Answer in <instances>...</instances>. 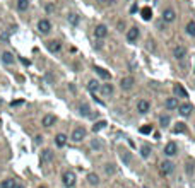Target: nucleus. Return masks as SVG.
Masks as SVG:
<instances>
[{"label": "nucleus", "instance_id": "nucleus-1", "mask_svg": "<svg viewBox=\"0 0 195 188\" xmlns=\"http://www.w3.org/2000/svg\"><path fill=\"white\" fill-rule=\"evenodd\" d=\"M62 183L65 185L67 188H72L75 185V173L74 171H65L62 174Z\"/></svg>", "mask_w": 195, "mask_h": 188}, {"label": "nucleus", "instance_id": "nucleus-2", "mask_svg": "<svg viewBox=\"0 0 195 188\" xmlns=\"http://www.w3.org/2000/svg\"><path fill=\"white\" fill-rule=\"evenodd\" d=\"M173 169H175V164L171 161H163L161 166H159V173L163 176H169V174L173 173Z\"/></svg>", "mask_w": 195, "mask_h": 188}, {"label": "nucleus", "instance_id": "nucleus-3", "mask_svg": "<svg viewBox=\"0 0 195 188\" xmlns=\"http://www.w3.org/2000/svg\"><path fill=\"white\" fill-rule=\"evenodd\" d=\"M86 139V128L84 127H75L72 130V140L74 142H82Z\"/></svg>", "mask_w": 195, "mask_h": 188}, {"label": "nucleus", "instance_id": "nucleus-4", "mask_svg": "<svg viewBox=\"0 0 195 188\" xmlns=\"http://www.w3.org/2000/svg\"><path fill=\"white\" fill-rule=\"evenodd\" d=\"M38 31H40L41 34H48L50 31H52V24H50V21L48 19H41L40 22H38Z\"/></svg>", "mask_w": 195, "mask_h": 188}, {"label": "nucleus", "instance_id": "nucleus-5", "mask_svg": "<svg viewBox=\"0 0 195 188\" xmlns=\"http://www.w3.org/2000/svg\"><path fill=\"white\" fill-rule=\"evenodd\" d=\"M46 48H48V52H52V53H58L60 50H62V43L57 41V40H52V41L46 43Z\"/></svg>", "mask_w": 195, "mask_h": 188}, {"label": "nucleus", "instance_id": "nucleus-6", "mask_svg": "<svg viewBox=\"0 0 195 188\" xmlns=\"http://www.w3.org/2000/svg\"><path fill=\"white\" fill-rule=\"evenodd\" d=\"M108 34V29H106V26L104 24H100V26H96V29H94V36L96 38H100V40H103L104 36Z\"/></svg>", "mask_w": 195, "mask_h": 188}, {"label": "nucleus", "instance_id": "nucleus-7", "mask_svg": "<svg viewBox=\"0 0 195 188\" xmlns=\"http://www.w3.org/2000/svg\"><path fill=\"white\" fill-rule=\"evenodd\" d=\"M57 123V116L55 115H45L43 116V127H53Z\"/></svg>", "mask_w": 195, "mask_h": 188}, {"label": "nucleus", "instance_id": "nucleus-8", "mask_svg": "<svg viewBox=\"0 0 195 188\" xmlns=\"http://www.w3.org/2000/svg\"><path fill=\"white\" fill-rule=\"evenodd\" d=\"M176 151H178V147H176V144H175V142H168V144H166V147H164V154L168 156H175L176 154Z\"/></svg>", "mask_w": 195, "mask_h": 188}, {"label": "nucleus", "instance_id": "nucleus-9", "mask_svg": "<svg viewBox=\"0 0 195 188\" xmlns=\"http://www.w3.org/2000/svg\"><path fill=\"white\" fill-rule=\"evenodd\" d=\"M134 86V79L132 77H123L120 81V87L123 89V91H129V89H132Z\"/></svg>", "mask_w": 195, "mask_h": 188}, {"label": "nucleus", "instance_id": "nucleus-10", "mask_svg": "<svg viewBox=\"0 0 195 188\" xmlns=\"http://www.w3.org/2000/svg\"><path fill=\"white\" fill-rule=\"evenodd\" d=\"M173 92L176 94L178 98H188V92L185 91V87H183V86H180V84H175L173 86Z\"/></svg>", "mask_w": 195, "mask_h": 188}, {"label": "nucleus", "instance_id": "nucleus-11", "mask_svg": "<svg viewBox=\"0 0 195 188\" xmlns=\"http://www.w3.org/2000/svg\"><path fill=\"white\" fill-rule=\"evenodd\" d=\"M149 108H151V103L146 99H140L139 103H137V110H139V113H147Z\"/></svg>", "mask_w": 195, "mask_h": 188}, {"label": "nucleus", "instance_id": "nucleus-12", "mask_svg": "<svg viewBox=\"0 0 195 188\" xmlns=\"http://www.w3.org/2000/svg\"><path fill=\"white\" fill-rule=\"evenodd\" d=\"M178 110H180L178 113H180L181 116H190V113H192V104L190 103H183L180 108H178Z\"/></svg>", "mask_w": 195, "mask_h": 188}, {"label": "nucleus", "instance_id": "nucleus-13", "mask_svg": "<svg viewBox=\"0 0 195 188\" xmlns=\"http://www.w3.org/2000/svg\"><path fill=\"white\" fill-rule=\"evenodd\" d=\"M173 55L176 60H183L185 55H187V50H185V46H176V48L173 50Z\"/></svg>", "mask_w": 195, "mask_h": 188}, {"label": "nucleus", "instance_id": "nucleus-14", "mask_svg": "<svg viewBox=\"0 0 195 188\" xmlns=\"http://www.w3.org/2000/svg\"><path fill=\"white\" fill-rule=\"evenodd\" d=\"M137 38H139V27H130V31L127 33V40L134 43V41H137Z\"/></svg>", "mask_w": 195, "mask_h": 188}, {"label": "nucleus", "instance_id": "nucleus-15", "mask_svg": "<svg viewBox=\"0 0 195 188\" xmlns=\"http://www.w3.org/2000/svg\"><path fill=\"white\" fill-rule=\"evenodd\" d=\"M94 70H96V74L100 75L101 79H104V81H110V79H111V74L108 72V70L101 69V67H94Z\"/></svg>", "mask_w": 195, "mask_h": 188}, {"label": "nucleus", "instance_id": "nucleus-16", "mask_svg": "<svg viewBox=\"0 0 195 188\" xmlns=\"http://www.w3.org/2000/svg\"><path fill=\"white\" fill-rule=\"evenodd\" d=\"M163 21L164 22H173L175 21V12L171 10V9H166V10L163 12Z\"/></svg>", "mask_w": 195, "mask_h": 188}, {"label": "nucleus", "instance_id": "nucleus-17", "mask_svg": "<svg viewBox=\"0 0 195 188\" xmlns=\"http://www.w3.org/2000/svg\"><path fill=\"white\" fill-rule=\"evenodd\" d=\"M2 62H4L5 65H12V63H14V55H12L11 52H4L2 53Z\"/></svg>", "mask_w": 195, "mask_h": 188}, {"label": "nucleus", "instance_id": "nucleus-18", "mask_svg": "<svg viewBox=\"0 0 195 188\" xmlns=\"http://www.w3.org/2000/svg\"><path fill=\"white\" fill-rule=\"evenodd\" d=\"M89 104L87 103H81L79 104V113H81V116H86V118H87V116H91V113H89Z\"/></svg>", "mask_w": 195, "mask_h": 188}, {"label": "nucleus", "instance_id": "nucleus-19", "mask_svg": "<svg viewBox=\"0 0 195 188\" xmlns=\"http://www.w3.org/2000/svg\"><path fill=\"white\" fill-rule=\"evenodd\" d=\"M55 144H57V147H63V145L67 144V135L65 133H58V135L55 137Z\"/></svg>", "mask_w": 195, "mask_h": 188}, {"label": "nucleus", "instance_id": "nucleus-20", "mask_svg": "<svg viewBox=\"0 0 195 188\" xmlns=\"http://www.w3.org/2000/svg\"><path fill=\"white\" fill-rule=\"evenodd\" d=\"M100 89L103 92V96H111L113 94V86L111 84H103V86H100Z\"/></svg>", "mask_w": 195, "mask_h": 188}, {"label": "nucleus", "instance_id": "nucleus-21", "mask_svg": "<svg viewBox=\"0 0 195 188\" xmlns=\"http://www.w3.org/2000/svg\"><path fill=\"white\" fill-rule=\"evenodd\" d=\"M164 106H166V110H175V108H178V101H176V98H169V99H166Z\"/></svg>", "mask_w": 195, "mask_h": 188}, {"label": "nucleus", "instance_id": "nucleus-22", "mask_svg": "<svg viewBox=\"0 0 195 188\" xmlns=\"http://www.w3.org/2000/svg\"><path fill=\"white\" fill-rule=\"evenodd\" d=\"M15 185H17V181L12 180V178H9V180H4L2 183H0V188H15Z\"/></svg>", "mask_w": 195, "mask_h": 188}, {"label": "nucleus", "instance_id": "nucleus-23", "mask_svg": "<svg viewBox=\"0 0 195 188\" xmlns=\"http://www.w3.org/2000/svg\"><path fill=\"white\" fill-rule=\"evenodd\" d=\"M98 89H100V82L94 81V79H91V81L87 82V91L89 92H96Z\"/></svg>", "mask_w": 195, "mask_h": 188}, {"label": "nucleus", "instance_id": "nucleus-24", "mask_svg": "<svg viewBox=\"0 0 195 188\" xmlns=\"http://www.w3.org/2000/svg\"><path fill=\"white\" fill-rule=\"evenodd\" d=\"M140 15H142L144 21H151V17H152V10H151L149 7H144L142 10H140Z\"/></svg>", "mask_w": 195, "mask_h": 188}, {"label": "nucleus", "instance_id": "nucleus-25", "mask_svg": "<svg viewBox=\"0 0 195 188\" xmlns=\"http://www.w3.org/2000/svg\"><path fill=\"white\" fill-rule=\"evenodd\" d=\"M28 7H29V0H17V10L24 12L28 10Z\"/></svg>", "mask_w": 195, "mask_h": 188}, {"label": "nucleus", "instance_id": "nucleus-26", "mask_svg": "<svg viewBox=\"0 0 195 188\" xmlns=\"http://www.w3.org/2000/svg\"><path fill=\"white\" fill-rule=\"evenodd\" d=\"M87 181H89L91 185H94V186H96V185H100V176H98L96 173H89V174H87Z\"/></svg>", "mask_w": 195, "mask_h": 188}, {"label": "nucleus", "instance_id": "nucleus-27", "mask_svg": "<svg viewBox=\"0 0 195 188\" xmlns=\"http://www.w3.org/2000/svg\"><path fill=\"white\" fill-rule=\"evenodd\" d=\"M52 157H53V154H52V151H50V149H45V151L41 152V161H43V162L52 161Z\"/></svg>", "mask_w": 195, "mask_h": 188}, {"label": "nucleus", "instance_id": "nucleus-28", "mask_svg": "<svg viewBox=\"0 0 195 188\" xmlns=\"http://www.w3.org/2000/svg\"><path fill=\"white\" fill-rule=\"evenodd\" d=\"M159 123H161V127H169L171 118H169L168 115H161V116H159Z\"/></svg>", "mask_w": 195, "mask_h": 188}, {"label": "nucleus", "instance_id": "nucleus-29", "mask_svg": "<svg viewBox=\"0 0 195 188\" xmlns=\"http://www.w3.org/2000/svg\"><path fill=\"white\" fill-rule=\"evenodd\" d=\"M91 147L94 149V151H100V149H103V142H101L100 139H92L91 140Z\"/></svg>", "mask_w": 195, "mask_h": 188}, {"label": "nucleus", "instance_id": "nucleus-30", "mask_svg": "<svg viewBox=\"0 0 195 188\" xmlns=\"http://www.w3.org/2000/svg\"><path fill=\"white\" fill-rule=\"evenodd\" d=\"M149 154H151V145H142V147H140V156H142V157H149Z\"/></svg>", "mask_w": 195, "mask_h": 188}, {"label": "nucleus", "instance_id": "nucleus-31", "mask_svg": "<svg viewBox=\"0 0 195 188\" xmlns=\"http://www.w3.org/2000/svg\"><path fill=\"white\" fill-rule=\"evenodd\" d=\"M185 31H187L190 36H193L195 38V22H188L187 24V27H185Z\"/></svg>", "mask_w": 195, "mask_h": 188}, {"label": "nucleus", "instance_id": "nucleus-32", "mask_svg": "<svg viewBox=\"0 0 195 188\" xmlns=\"http://www.w3.org/2000/svg\"><path fill=\"white\" fill-rule=\"evenodd\" d=\"M104 127H106V122H104V120L103 122H96L94 127H92V132H100V130L104 128Z\"/></svg>", "mask_w": 195, "mask_h": 188}, {"label": "nucleus", "instance_id": "nucleus-33", "mask_svg": "<svg viewBox=\"0 0 195 188\" xmlns=\"http://www.w3.org/2000/svg\"><path fill=\"white\" fill-rule=\"evenodd\" d=\"M69 22L72 24V26H77L79 24V15L77 14H70L69 15Z\"/></svg>", "mask_w": 195, "mask_h": 188}, {"label": "nucleus", "instance_id": "nucleus-34", "mask_svg": "<svg viewBox=\"0 0 195 188\" xmlns=\"http://www.w3.org/2000/svg\"><path fill=\"white\" fill-rule=\"evenodd\" d=\"M104 171H106V174H115L117 168H115V164H106V166H104Z\"/></svg>", "mask_w": 195, "mask_h": 188}, {"label": "nucleus", "instance_id": "nucleus-35", "mask_svg": "<svg viewBox=\"0 0 195 188\" xmlns=\"http://www.w3.org/2000/svg\"><path fill=\"white\" fill-rule=\"evenodd\" d=\"M151 130H152L151 125H144V127H140V128H139V132L144 133V135H147V133H151Z\"/></svg>", "mask_w": 195, "mask_h": 188}, {"label": "nucleus", "instance_id": "nucleus-36", "mask_svg": "<svg viewBox=\"0 0 195 188\" xmlns=\"http://www.w3.org/2000/svg\"><path fill=\"white\" fill-rule=\"evenodd\" d=\"M173 132H175V133L185 132V125H183V123H176V125H175V128H173Z\"/></svg>", "mask_w": 195, "mask_h": 188}, {"label": "nucleus", "instance_id": "nucleus-37", "mask_svg": "<svg viewBox=\"0 0 195 188\" xmlns=\"http://www.w3.org/2000/svg\"><path fill=\"white\" fill-rule=\"evenodd\" d=\"M98 2H100L101 5H111L115 2V0H98Z\"/></svg>", "mask_w": 195, "mask_h": 188}, {"label": "nucleus", "instance_id": "nucleus-38", "mask_svg": "<svg viewBox=\"0 0 195 188\" xmlns=\"http://www.w3.org/2000/svg\"><path fill=\"white\" fill-rule=\"evenodd\" d=\"M34 142H36V144H41V142H43V137H41V135H38V137H36V140H34Z\"/></svg>", "mask_w": 195, "mask_h": 188}, {"label": "nucleus", "instance_id": "nucleus-39", "mask_svg": "<svg viewBox=\"0 0 195 188\" xmlns=\"http://www.w3.org/2000/svg\"><path fill=\"white\" fill-rule=\"evenodd\" d=\"M19 104H22V101H12V106H19Z\"/></svg>", "mask_w": 195, "mask_h": 188}, {"label": "nucleus", "instance_id": "nucleus-40", "mask_svg": "<svg viewBox=\"0 0 195 188\" xmlns=\"http://www.w3.org/2000/svg\"><path fill=\"white\" fill-rule=\"evenodd\" d=\"M45 9H46V12H52L53 10V5H46Z\"/></svg>", "mask_w": 195, "mask_h": 188}, {"label": "nucleus", "instance_id": "nucleus-41", "mask_svg": "<svg viewBox=\"0 0 195 188\" xmlns=\"http://www.w3.org/2000/svg\"><path fill=\"white\" fill-rule=\"evenodd\" d=\"M15 188H24V186H22V185H15Z\"/></svg>", "mask_w": 195, "mask_h": 188}, {"label": "nucleus", "instance_id": "nucleus-42", "mask_svg": "<svg viewBox=\"0 0 195 188\" xmlns=\"http://www.w3.org/2000/svg\"><path fill=\"white\" fill-rule=\"evenodd\" d=\"M40 188H45V186H40Z\"/></svg>", "mask_w": 195, "mask_h": 188}]
</instances>
